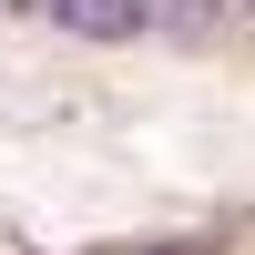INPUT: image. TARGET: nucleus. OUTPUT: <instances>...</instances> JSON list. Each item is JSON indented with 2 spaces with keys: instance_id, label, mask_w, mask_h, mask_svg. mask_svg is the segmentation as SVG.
I'll return each instance as SVG.
<instances>
[{
  "instance_id": "nucleus-1",
  "label": "nucleus",
  "mask_w": 255,
  "mask_h": 255,
  "mask_svg": "<svg viewBox=\"0 0 255 255\" xmlns=\"http://www.w3.org/2000/svg\"><path fill=\"white\" fill-rule=\"evenodd\" d=\"M51 20L82 31V41H133L143 31V0H51Z\"/></svg>"
},
{
  "instance_id": "nucleus-4",
  "label": "nucleus",
  "mask_w": 255,
  "mask_h": 255,
  "mask_svg": "<svg viewBox=\"0 0 255 255\" xmlns=\"http://www.w3.org/2000/svg\"><path fill=\"white\" fill-rule=\"evenodd\" d=\"M41 10H51V0H41Z\"/></svg>"
},
{
  "instance_id": "nucleus-3",
  "label": "nucleus",
  "mask_w": 255,
  "mask_h": 255,
  "mask_svg": "<svg viewBox=\"0 0 255 255\" xmlns=\"http://www.w3.org/2000/svg\"><path fill=\"white\" fill-rule=\"evenodd\" d=\"M10 10H41V0H10Z\"/></svg>"
},
{
  "instance_id": "nucleus-5",
  "label": "nucleus",
  "mask_w": 255,
  "mask_h": 255,
  "mask_svg": "<svg viewBox=\"0 0 255 255\" xmlns=\"http://www.w3.org/2000/svg\"><path fill=\"white\" fill-rule=\"evenodd\" d=\"M245 10H255V0H245Z\"/></svg>"
},
{
  "instance_id": "nucleus-2",
  "label": "nucleus",
  "mask_w": 255,
  "mask_h": 255,
  "mask_svg": "<svg viewBox=\"0 0 255 255\" xmlns=\"http://www.w3.org/2000/svg\"><path fill=\"white\" fill-rule=\"evenodd\" d=\"M225 10H235V0H143V31H174V41H204V31H225Z\"/></svg>"
}]
</instances>
